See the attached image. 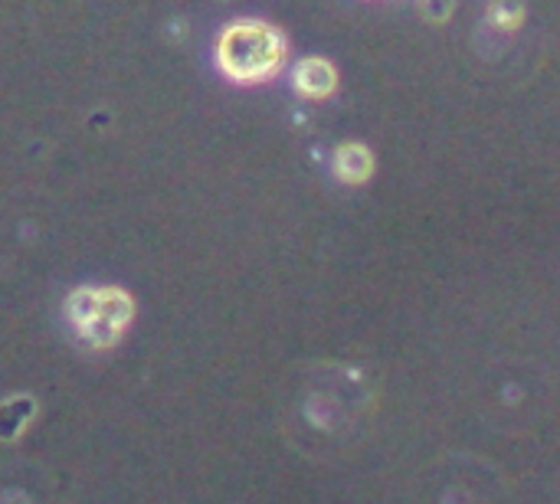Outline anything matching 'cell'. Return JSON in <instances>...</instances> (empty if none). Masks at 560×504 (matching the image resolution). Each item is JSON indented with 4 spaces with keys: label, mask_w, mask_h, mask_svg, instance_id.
<instances>
[{
    "label": "cell",
    "mask_w": 560,
    "mask_h": 504,
    "mask_svg": "<svg viewBox=\"0 0 560 504\" xmlns=\"http://www.w3.org/2000/svg\"><path fill=\"white\" fill-rule=\"evenodd\" d=\"M217 66L226 79L253 85L276 79L285 69L289 43L282 30L262 20H233L220 30L213 46Z\"/></svg>",
    "instance_id": "obj_1"
},
{
    "label": "cell",
    "mask_w": 560,
    "mask_h": 504,
    "mask_svg": "<svg viewBox=\"0 0 560 504\" xmlns=\"http://www.w3.org/2000/svg\"><path fill=\"white\" fill-rule=\"evenodd\" d=\"M66 318L92 351L115 348L135 321V298L121 285H82L66 298Z\"/></svg>",
    "instance_id": "obj_2"
},
{
    "label": "cell",
    "mask_w": 560,
    "mask_h": 504,
    "mask_svg": "<svg viewBox=\"0 0 560 504\" xmlns=\"http://www.w3.org/2000/svg\"><path fill=\"white\" fill-rule=\"evenodd\" d=\"M292 82L305 98H328L338 89V69L325 56H305L292 69Z\"/></svg>",
    "instance_id": "obj_3"
},
{
    "label": "cell",
    "mask_w": 560,
    "mask_h": 504,
    "mask_svg": "<svg viewBox=\"0 0 560 504\" xmlns=\"http://www.w3.org/2000/svg\"><path fill=\"white\" fill-rule=\"evenodd\" d=\"M331 171L338 174L341 184H368L374 177V154L368 144L361 141H345L335 148V157H331Z\"/></svg>",
    "instance_id": "obj_4"
},
{
    "label": "cell",
    "mask_w": 560,
    "mask_h": 504,
    "mask_svg": "<svg viewBox=\"0 0 560 504\" xmlns=\"http://www.w3.org/2000/svg\"><path fill=\"white\" fill-rule=\"evenodd\" d=\"M489 20H492L499 30H515V26H522V20H525V3H522V0H492Z\"/></svg>",
    "instance_id": "obj_5"
}]
</instances>
